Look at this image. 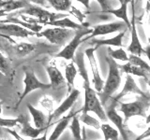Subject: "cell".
Wrapping results in <instances>:
<instances>
[{"mask_svg": "<svg viewBox=\"0 0 150 140\" xmlns=\"http://www.w3.org/2000/svg\"><path fill=\"white\" fill-rule=\"evenodd\" d=\"M27 108L29 111L30 115L33 118V123H34V127L37 129H45L49 127L47 125V118L44 113L41 110L36 108L30 104H27Z\"/></svg>", "mask_w": 150, "mask_h": 140, "instance_id": "obj_17", "label": "cell"}, {"mask_svg": "<svg viewBox=\"0 0 150 140\" xmlns=\"http://www.w3.org/2000/svg\"><path fill=\"white\" fill-rule=\"evenodd\" d=\"M109 51V57L112 58V60H117V61H121V62H127L128 63V59H129V55L126 52V50L122 48H119L117 50H112L111 49L108 50Z\"/></svg>", "mask_w": 150, "mask_h": 140, "instance_id": "obj_30", "label": "cell"}, {"mask_svg": "<svg viewBox=\"0 0 150 140\" xmlns=\"http://www.w3.org/2000/svg\"><path fill=\"white\" fill-rule=\"evenodd\" d=\"M146 106L141 101H134L129 103H120V112L125 116L124 123L134 116H144Z\"/></svg>", "mask_w": 150, "mask_h": 140, "instance_id": "obj_9", "label": "cell"}, {"mask_svg": "<svg viewBox=\"0 0 150 140\" xmlns=\"http://www.w3.org/2000/svg\"><path fill=\"white\" fill-rule=\"evenodd\" d=\"M125 36V31L119 32L116 36L111 38H106V39H95L91 42V44L95 45L94 48L98 49V47L107 45V46H112V47H118V48H122L123 47V37Z\"/></svg>", "mask_w": 150, "mask_h": 140, "instance_id": "obj_19", "label": "cell"}, {"mask_svg": "<svg viewBox=\"0 0 150 140\" xmlns=\"http://www.w3.org/2000/svg\"><path fill=\"white\" fill-rule=\"evenodd\" d=\"M75 31L70 29H64V28L53 27L48 28L43 31L40 32L39 34H36L37 36H42L48 40L50 43L62 46L71 37H73Z\"/></svg>", "mask_w": 150, "mask_h": 140, "instance_id": "obj_4", "label": "cell"}, {"mask_svg": "<svg viewBox=\"0 0 150 140\" xmlns=\"http://www.w3.org/2000/svg\"><path fill=\"white\" fill-rule=\"evenodd\" d=\"M50 5L56 11H69L72 7V2L70 0H49Z\"/></svg>", "mask_w": 150, "mask_h": 140, "instance_id": "obj_28", "label": "cell"}, {"mask_svg": "<svg viewBox=\"0 0 150 140\" xmlns=\"http://www.w3.org/2000/svg\"><path fill=\"white\" fill-rule=\"evenodd\" d=\"M128 63L131 64L132 65H135V66H137V67L142 68L146 72H149V70H150L149 64L147 62H145V61L143 60L141 57H139V56L129 54V59H128Z\"/></svg>", "mask_w": 150, "mask_h": 140, "instance_id": "obj_29", "label": "cell"}, {"mask_svg": "<svg viewBox=\"0 0 150 140\" xmlns=\"http://www.w3.org/2000/svg\"><path fill=\"white\" fill-rule=\"evenodd\" d=\"M8 132L11 134L12 136L15 138L16 140H25V138H23V136H21L20 134H19V133H17L16 131H14V130H11V129H7Z\"/></svg>", "mask_w": 150, "mask_h": 140, "instance_id": "obj_35", "label": "cell"}, {"mask_svg": "<svg viewBox=\"0 0 150 140\" xmlns=\"http://www.w3.org/2000/svg\"><path fill=\"white\" fill-rule=\"evenodd\" d=\"M36 49V46L32 43L27 42H21V43H15L12 46V50L17 57H25V56L31 53Z\"/></svg>", "mask_w": 150, "mask_h": 140, "instance_id": "obj_22", "label": "cell"}, {"mask_svg": "<svg viewBox=\"0 0 150 140\" xmlns=\"http://www.w3.org/2000/svg\"><path fill=\"white\" fill-rule=\"evenodd\" d=\"M127 26L123 22H115L109 23H102V24H98L92 29L91 35L88 36V39L93 38L97 36H105L112 33L120 32Z\"/></svg>", "mask_w": 150, "mask_h": 140, "instance_id": "obj_12", "label": "cell"}, {"mask_svg": "<svg viewBox=\"0 0 150 140\" xmlns=\"http://www.w3.org/2000/svg\"><path fill=\"white\" fill-rule=\"evenodd\" d=\"M100 130L102 131L103 136H104L105 140H118L119 138V133L115 127L110 123H101L100 125Z\"/></svg>", "mask_w": 150, "mask_h": 140, "instance_id": "obj_25", "label": "cell"}, {"mask_svg": "<svg viewBox=\"0 0 150 140\" xmlns=\"http://www.w3.org/2000/svg\"><path fill=\"white\" fill-rule=\"evenodd\" d=\"M30 5L28 1H14V0H8V1H2L0 0V9L6 13H8L17 9H23Z\"/></svg>", "mask_w": 150, "mask_h": 140, "instance_id": "obj_21", "label": "cell"}, {"mask_svg": "<svg viewBox=\"0 0 150 140\" xmlns=\"http://www.w3.org/2000/svg\"><path fill=\"white\" fill-rule=\"evenodd\" d=\"M79 95H80V91L78 89H73L72 91H70L69 95L62 102V104L56 107V108H54L53 112L50 114L48 120H47V125L50 126L52 124V121L59 119L63 114H65L66 112L71 108L73 105L75 104V102L77 101Z\"/></svg>", "mask_w": 150, "mask_h": 140, "instance_id": "obj_7", "label": "cell"}, {"mask_svg": "<svg viewBox=\"0 0 150 140\" xmlns=\"http://www.w3.org/2000/svg\"><path fill=\"white\" fill-rule=\"evenodd\" d=\"M69 10H70V13H71L73 16H75L80 22H83V21L84 20V15H83V14L81 11L79 10V9H77L75 7H71Z\"/></svg>", "mask_w": 150, "mask_h": 140, "instance_id": "obj_33", "label": "cell"}, {"mask_svg": "<svg viewBox=\"0 0 150 140\" xmlns=\"http://www.w3.org/2000/svg\"><path fill=\"white\" fill-rule=\"evenodd\" d=\"M129 1L128 0H121L120 7L118 8H109L106 12H109L112 15H115L116 18L121 19L125 24L128 26V29L130 30V21L128 16V4Z\"/></svg>", "mask_w": 150, "mask_h": 140, "instance_id": "obj_18", "label": "cell"}, {"mask_svg": "<svg viewBox=\"0 0 150 140\" xmlns=\"http://www.w3.org/2000/svg\"><path fill=\"white\" fill-rule=\"evenodd\" d=\"M1 113H2V103L0 102V115H1Z\"/></svg>", "mask_w": 150, "mask_h": 140, "instance_id": "obj_40", "label": "cell"}, {"mask_svg": "<svg viewBox=\"0 0 150 140\" xmlns=\"http://www.w3.org/2000/svg\"><path fill=\"white\" fill-rule=\"evenodd\" d=\"M11 68V61L2 52H0V72L5 76V75H8L9 73Z\"/></svg>", "mask_w": 150, "mask_h": 140, "instance_id": "obj_31", "label": "cell"}, {"mask_svg": "<svg viewBox=\"0 0 150 140\" xmlns=\"http://www.w3.org/2000/svg\"><path fill=\"white\" fill-rule=\"evenodd\" d=\"M21 12L23 14H26V15H28L29 17L35 18L37 20V23L40 25L45 24L47 22H51L56 20H59V19L68 17V14H66V13L51 12L40 7L32 6V5H29L28 7L23 8Z\"/></svg>", "mask_w": 150, "mask_h": 140, "instance_id": "obj_2", "label": "cell"}, {"mask_svg": "<svg viewBox=\"0 0 150 140\" xmlns=\"http://www.w3.org/2000/svg\"><path fill=\"white\" fill-rule=\"evenodd\" d=\"M0 33H2L0 34V36L5 38H8V36L28 37L35 35L31 31L13 23H0Z\"/></svg>", "mask_w": 150, "mask_h": 140, "instance_id": "obj_10", "label": "cell"}, {"mask_svg": "<svg viewBox=\"0 0 150 140\" xmlns=\"http://www.w3.org/2000/svg\"><path fill=\"white\" fill-rule=\"evenodd\" d=\"M71 118H72V114H69L68 116L61 118L57 123H56L55 127L53 131V133H52L49 136L48 140H57L61 136V134L64 133V131L69 127Z\"/></svg>", "mask_w": 150, "mask_h": 140, "instance_id": "obj_20", "label": "cell"}, {"mask_svg": "<svg viewBox=\"0 0 150 140\" xmlns=\"http://www.w3.org/2000/svg\"><path fill=\"white\" fill-rule=\"evenodd\" d=\"M19 119V123L22 124V129L20 131V134L21 136H25V137H30L32 138H37L39 137V135L46 131L49 127H47L45 129H37L34 126H32L29 123V120H28L26 115H20L18 117Z\"/></svg>", "mask_w": 150, "mask_h": 140, "instance_id": "obj_14", "label": "cell"}, {"mask_svg": "<svg viewBox=\"0 0 150 140\" xmlns=\"http://www.w3.org/2000/svg\"><path fill=\"white\" fill-rule=\"evenodd\" d=\"M105 114L107 117V120H109L112 123H114V125L115 126V129L118 131V133L122 136V138H123V140H128V134H127V132L124 128V120L119 115L118 112L116 111L115 102L106 109Z\"/></svg>", "mask_w": 150, "mask_h": 140, "instance_id": "obj_13", "label": "cell"}, {"mask_svg": "<svg viewBox=\"0 0 150 140\" xmlns=\"http://www.w3.org/2000/svg\"><path fill=\"white\" fill-rule=\"evenodd\" d=\"M78 118H79L80 121H82L83 123H84L87 126H90V127L96 129V130L100 129L101 123H100V120L96 118H94V117L90 116L88 113H83V112H82L81 115H78Z\"/></svg>", "mask_w": 150, "mask_h": 140, "instance_id": "obj_27", "label": "cell"}, {"mask_svg": "<svg viewBox=\"0 0 150 140\" xmlns=\"http://www.w3.org/2000/svg\"><path fill=\"white\" fill-rule=\"evenodd\" d=\"M77 74H78V70H77V67L75 66V64L73 62L69 64L67 66L65 67L64 78L69 87V92H70V88L74 85V80H75V78L77 76Z\"/></svg>", "mask_w": 150, "mask_h": 140, "instance_id": "obj_24", "label": "cell"}, {"mask_svg": "<svg viewBox=\"0 0 150 140\" xmlns=\"http://www.w3.org/2000/svg\"><path fill=\"white\" fill-rule=\"evenodd\" d=\"M7 16H8V13H6L5 11H3L2 9H0V18L7 17Z\"/></svg>", "mask_w": 150, "mask_h": 140, "instance_id": "obj_38", "label": "cell"}, {"mask_svg": "<svg viewBox=\"0 0 150 140\" xmlns=\"http://www.w3.org/2000/svg\"><path fill=\"white\" fill-rule=\"evenodd\" d=\"M18 124H19V119L18 118H14V119L0 118V126H1V127L11 129L12 127H15V126Z\"/></svg>", "mask_w": 150, "mask_h": 140, "instance_id": "obj_32", "label": "cell"}, {"mask_svg": "<svg viewBox=\"0 0 150 140\" xmlns=\"http://www.w3.org/2000/svg\"><path fill=\"white\" fill-rule=\"evenodd\" d=\"M47 74L50 79V85L53 89H59L64 87L66 80L63 74L59 71V69L54 64H49L46 68Z\"/></svg>", "mask_w": 150, "mask_h": 140, "instance_id": "obj_16", "label": "cell"}, {"mask_svg": "<svg viewBox=\"0 0 150 140\" xmlns=\"http://www.w3.org/2000/svg\"><path fill=\"white\" fill-rule=\"evenodd\" d=\"M41 105H42V106L43 107H45V108H47L48 110H50L52 107L54 106V102L52 101V99L50 97H48V96H46V97H44L43 99L41 100Z\"/></svg>", "mask_w": 150, "mask_h": 140, "instance_id": "obj_34", "label": "cell"}, {"mask_svg": "<svg viewBox=\"0 0 150 140\" xmlns=\"http://www.w3.org/2000/svg\"><path fill=\"white\" fill-rule=\"evenodd\" d=\"M0 140H6V139H3V138H0Z\"/></svg>", "mask_w": 150, "mask_h": 140, "instance_id": "obj_41", "label": "cell"}, {"mask_svg": "<svg viewBox=\"0 0 150 140\" xmlns=\"http://www.w3.org/2000/svg\"><path fill=\"white\" fill-rule=\"evenodd\" d=\"M31 140H48V137H47V130L45 131V133L43 134L41 137H37V138H32Z\"/></svg>", "mask_w": 150, "mask_h": 140, "instance_id": "obj_36", "label": "cell"}, {"mask_svg": "<svg viewBox=\"0 0 150 140\" xmlns=\"http://www.w3.org/2000/svg\"><path fill=\"white\" fill-rule=\"evenodd\" d=\"M69 129L72 133V136L74 140H83V138L82 137L81 124H80V120L77 113L72 115V118L69 123Z\"/></svg>", "mask_w": 150, "mask_h": 140, "instance_id": "obj_26", "label": "cell"}, {"mask_svg": "<svg viewBox=\"0 0 150 140\" xmlns=\"http://www.w3.org/2000/svg\"><path fill=\"white\" fill-rule=\"evenodd\" d=\"M23 83H25V90H23V93L20 96V99H19V101L17 103V106L20 105L23 102V100L33 91L47 90V89L51 88L50 83H44V82L40 81V79L36 77L33 69H31L29 67L25 69V78H23Z\"/></svg>", "mask_w": 150, "mask_h": 140, "instance_id": "obj_5", "label": "cell"}, {"mask_svg": "<svg viewBox=\"0 0 150 140\" xmlns=\"http://www.w3.org/2000/svg\"><path fill=\"white\" fill-rule=\"evenodd\" d=\"M107 63L109 65V71H108V77L106 81H104V86H103L102 91L100 92V99L101 105L106 104L109 98L112 96V94L116 92L119 88L121 83V74L119 71V65L115 60L107 57Z\"/></svg>", "mask_w": 150, "mask_h": 140, "instance_id": "obj_1", "label": "cell"}, {"mask_svg": "<svg viewBox=\"0 0 150 140\" xmlns=\"http://www.w3.org/2000/svg\"><path fill=\"white\" fill-rule=\"evenodd\" d=\"M119 69H121L122 71L124 73H126L127 75H130V76H137V77H141V78H144L147 80L148 79V76H147V73L146 71H144V69L140 68L135 66V65H132L129 63H127L124 64L119 66Z\"/></svg>", "mask_w": 150, "mask_h": 140, "instance_id": "obj_23", "label": "cell"}, {"mask_svg": "<svg viewBox=\"0 0 150 140\" xmlns=\"http://www.w3.org/2000/svg\"><path fill=\"white\" fill-rule=\"evenodd\" d=\"M95 48H88L84 50V54L87 57L89 64H90V69L92 71V76H93V89L96 92L100 93L103 86H104V80L102 79L100 74V69H98V64L97 62V59L95 57Z\"/></svg>", "mask_w": 150, "mask_h": 140, "instance_id": "obj_6", "label": "cell"}, {"mask_svg": "<svg viewBox=\"0 0 150 140\" xmlns=\"http://www.w3.org/2000/svg\"><path fill=\"white\" fill-rule=\"evenodd\" d=\"M131 6H132V19L130 22V33H131V39H130V44L128 47V50L130 52V54L140 56L144 53V50L143 48L142 44H141L139 36H138V32H137V27L135 24V15H134V1H131Z\"/></svg>", "mask_w": 150, "mask_h": 140, "instance_id": "obj_8", "label": "cell"}, {"mask_svg": "<svg viewBox=\"0 0 150 140\" xmlns=\"http://www.w3.org/2000/svg\"><path fill=\"white\" fill-rule=\"evenodd\" d=\"M80 3L83 4V6L86 7V8H90V6H89V3H90V1H80Z\"/></svg>", "mask_w": 150, "mask_h": 140, "instance_id": "obj_37", "label": "cell"}, {"mask_svg": "<svg viewBox=\"0 0 150 140\" xmlns=\"http://www.w3.org/2000/svg\"><path fill=\"white\" fill-rule=\"evenodd\" d=\"M92 29H82L75 31V34L73 37L69 41V43L64 47L62 50H60L59 52L56 54V57L63 58L65 60H72L75 56V53L78 50V47L83 43V41H86L88 37L83 38V36H86L88 34H91Z\"/></svg>", "mask_w": 150, "mask_h": 140, "instance_id": "obj_3", "label": "cell"}, {"mask_svg": "<svg viewBox=\"0 0 150 140\" xmlns=\"http://www.w3.org/2000/svg\"><path fill=\"white\" fill-rule=\"evenodd\" d=\"M4 78V75L1 73V72H0V83H1V80H2V78Z\"/></svg>", "mask_w": 150, "mask_h": 140, "instance_id": "obj_39", "label": "cell"}, {"mask_svg": "<svg viewBox=\"0 0 150 140\" xmlns=\"http://www.w3.org/2000/svg\"><path fill=\"white\" fill-rule=\"evenodd\" d=\"M45 25H50V26H54V27H58V28H64V29H70L73 31H77V30H82V29H87L89 26V23H78L75 22L72 20H70L68 17L63 18V19H59V20H56L51 22H47L45 23Z\"/></svg>", "mask_w": 150, "mask_h": 140, "instance_id": "obj_15", "label": "cell"}, {"mask_svg": "<svg viewBox=\"0 0 150 140\" xmlns=\"http://www.w3.org/2000/svg\"><path fill=\"white\" fill-rule=\"evenodd\" d=\"M130 93H134V94H139L141 96H143V98H145L146 100H149V94L148 93H145L144 91H142L137 85V83L135 82L134 78L132 76L130 75H127L126 76V81H125V85L122 89V91L120 92L119 94H117V96L114 99V102L116 103L120 101L122 97H124Z\"/></svg>", "mask_w": 150, "mask_h": 140, "instance_id": "obj_11", "label": "cell"}]
</instances>
